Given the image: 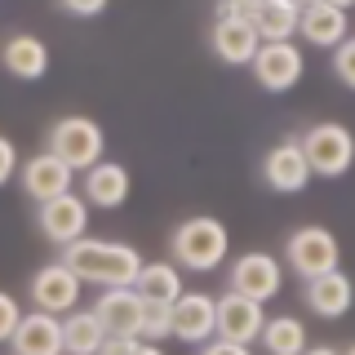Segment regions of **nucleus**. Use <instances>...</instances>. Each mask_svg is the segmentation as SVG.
Returning a JSON list of instances; mask_svg holds the SVG:
<instances>
[{
  "label": "nucleus",
  "instance_id": "1",
  "mask_svg": "<svg viewBox=\"0 0 355 355\" xmlns=\"http://www.w3.org/2000/svg\"><path fill=\"white\" fill-rule=\"evenodd\" d=\"M58 262H67L76 275H80V284H103V288H133L142 275V253L129 249L125 240H76L67 244L58 253Z\"/></svg>",
  "mask_w": 355,
  "mask_h": 355
},
{
  "label": "nucleus",
  "instance_id": "2",
  "mask_svg": "<svg viewBox=\"0 0 355 355\" xmlns=\"http://www.w3.org/2000/svg\"><path fill=\"white\" fill-rule=\"evenodd\" d=\"M169 249H173V262L182 266V271H200V275H205V271H218V266L227 262L231 236H227V227H222L218 218L196 214V218L178 222Z\"/></svg>",
  "mask_w": 355,
  "mask_h": 355
},
{
  "label": "nucleus",
  "instance_id": "3",
  "mask_svg": "<svg viewBox=\"0 0 355 355\" xmlns=\"http://www.w3.org/2000/svg\"><path fill=\"white\" fill-rule=\"evenodd\" d=\"M44 142H49L44 151H53L71 173H89L94 164H103V151H107L103 125L89 120V116H62V120H53V129H49V138H44Z\"/></svg>",
  "mask_w": 355,
  "mask_h": 355
},
{
  "label": "nucleus",
  "instance_id": "4",
  "mask_svg": "<svg viewBox=\"0 0 355 355\" xmlns=\"http://www.w3.org/2000/svg\"><path fill=\"white\" fill-rule=\"evenodd\" d=\"M302 151L315 178H347L355 164V133L338 120H315L302 133Z\"/></svg>",
  "mask_w": 355,
  "mask_h": 355
},
{
  "label": "nucleus",
  "instance_id": "5",
  "mask_svg": "<svg viewBox=\"0 0 355 355\" xmlns=\"http://www.w3.org/2000/svg\"><path fill=\"white\" fill-rule=\"evenodd\" d=\"M284 262L297 280H320L329 271H342V249H338V236L329 227H297L293 236L284 240Z\"/></svg>",
  "mask_w": 355,
  "mask_h": 355
},
{
  "label": "nucleus",
  "instance_id": "6",
  "mask_svg": "<svg viewBox=\"0 0 355 355\" xmlns=\"http://www.w3.org/2000/svg\"><path fill=\"white\" fill-rule=\"evenodd\" d=\"M280 288H284V266L275 253L253 249L231 262V293L249 297V302H271Z\"/></svg>",
  "mask_w": 355,
  "mask_h": 355
},
{
  "label": "nucleus",
  "instance_id": "7",
  "mask_svg": "<svg viewBox=\"0 0 355 355\" xmlns=\"http://www.w3.org/2000/svg\"><path fill=\"white\" fill-rule=\"evenodd\" d=\"M31 293V311H49V315H71L76 302H80V275L67 262H44L27 284Z\"/></svg>",
  "mask_w": 355,
  "mask_h": 355
},
{
  "label": "nucleus",
  "instance_id": "8",
  "mask_svg": "<svg viewBox=\"0 0 355 355\" xmlns=\"http://www.w3.org/2000/svg\"><path fill=\"white\" fill-rule=\"evenodd\" d=\"M36 227H40V236L49 244H58V249L85 240V231H89V200L67 191L58 200H49V205H36Z\"/></svg>",
  "mask_w": 355,
  "mask_h": 355
},
{
  "label": "nucleus",
  "instance_id": "9",
  "mask_svg": "<svg viewBox=\"0 0 355 355\" xmlns=\"http://www.w3.org/2000/svg\"><path fill=\"white\" fill-rule=\"evenodd\" d=\"M311 178L315 173H311V164H306L302 138H284V142H275V147L262 155V182L271 187V191H280V196L306 191Z\"/></svg>",
  "mask_w": 355,
  "mask_h": 355
},
{
  "label": "nucleus",
  "instance_id": "10",
  "mask_svg": "<svg viewBox=\"0 0 355 355\" xmlns=\"http://www.w3.org/2000/svg\"><path fill=\"white\" fill-rule=\"evenodd\" d=\"M266 320L271 315L262 311V302H249V297H240V293H222L218 297V333L214 338L236 342V347H253V342H262Z\"/></svg>",
  "mask_w": 355,
  "mask_h": 355
},
{
  "label": "nucleus",
  "instance_id": "11",
  "mask_svg": "<svg viewBox=\"0 0 355 355\" xmlns=\"http://www.w3.org/2000/svg\"><path fill=\"white\" fill-rule=\"evenodd\" d=\"M297 36H306V44H315V49H338V44L351 36L347 5H342V0H311V5H302Z\"/></svg>",
  "mask_w": 355,
  "mask_h": 355
},
{
  "label": "nucleus",
  "instance_id": "12",
  "mask_svg": "<svg viewBox=\"0 0 355 355\" xmlns=\"http://www.w3.org/2000/svg\"><path fill=\"white\" fill-rule=\"evenodd\" d=\"M302 71H306V58H302V49H297L293 40L262 44L258 58H253V76H258V85L266 89V94H284V89H293L297 80H302Z\"/></svg>",
  "mask_w": 355,
  "mask_h": 355
},
{
  "label": "nucleus",
  "instance_id": "13",
  "mask_svg": "<svg viewBox=\"0 0 355 355\" xmlns=\"http://www.w3.org/2000/svg\"><path fill=\"white\" fill-rule=\"evenodd\" d=\"M218 333V297L209 293H182L173 302V338L191 342V347H205Z\"/></svg>",
  "mask_w": 355,
  "mask_h": 355
},
{
  "label": "nucleus",
  "instance_id": "14",
  "mask_svg": "<svg viewBox=\"0 0 355 355\" xmlns=\"http://www.w3.org/2000/svg\"><path fill=\"white\" fill-rule=\"evenodd\" d=\"M18 178H22V191L36 200V205H49V200L71 191V169L53 151H36L31 160H22Z\"/></svg>",
  "mask_w": 355,
  "mask_h": 355
},
{
  "label": "nucleus",
  "instance_id": "15",
  "mask_svg": "<svg viewBox=\"0 0 355 355\" xmlns=\"http://www.w3.org/2000/svg\"><path fill=\"white\" fill-rule=\"evenodd\" d=\"M142 311H147V302L138 297V288H103V297L94 302V315L103 320L107 338H138Z\"/></svg>",
  "mask_w": 355,
  "mask_h": 355
},
{
  "label": "nucleus",
  "instance_id": "16",
  "mask_svg": "<svg viewBox=\"0 0 355 355\" xmlns=\"http://www.w3.org/2000/svg\"><path fill=\"white\" fill-rule=\"evenodd\" d=\"M14 355H67L62 351V320L49 311H27L14 333Z\"/></svg>",
  "mask_w": 355,
  "mask_h": 355
},
{
  "label": "nucleus",
  "instance_id": "17",
  "mask_svg": "<svg viewBox=\"0 0 355 355\" xmlns=\"http://www.w3.org/2000/svg\"><path fill=\"white\" fill-rule=\"evenodd\" d=\"M0 67L18 80H40L49 71V44L40 36H27V31H14L0 44Z\"/></svg>",
  "mask_w": 355,
  "mask_h": 355
},
{
  "label": "nucleus",
  "instance_id": "18",
  "mask_svg": "<svg viewBox=\"0 0 355 355\" xmlns=\"http://www.w3.org/2000/svg\"><path fill=\"white\" fill-rule=\"evenodd\" d=\"M249 22L262 36V44H284L288 36H297L302 5H293V0H249Z\"/></svg>",
  "mask_w": 355,
  "mask_h": 355
},
{
  "label": "nucleus",
  "instance_id": "19",
  "mask_svg": "<svg viewBox=\"0 0 355 355\" xmlns=\"http://www.w3.org/2000/svg\"><path fill=\"white\" fill-rule=\"evenodd\" d=\"M209 44H214V53L227 67H253V58H258L262 49V36L253 31V22H214V36H209Z\"/></svg>",
  "mask_w": 355,
  "mask_h": 355
},
{
  "label": "nucleus",
  "instance_id": "20",
  "mask_svg": "<svg viewBox=\"0 0 355 355\" xmlns=\"http://www.w3.org/2000/svg\"><path fill=\"white\" fill-rule=\"evenodd\" d=\"M302 297L320 320H342L355 306V284L342 271H329V275H320V280H311L302 288Z\"/></svg>",
  "mask_w": 355,
  "mask_h": 355
},
{
  "label": "nucleus",
  "instance_id": "21",
  "mask_svg": "<svg viewBox=\"0 0 355 355\" xmlns=\"http://www.w3.org/2000/svg\"><path fill=\"white\" fill-rule=\"evenodd\" d=\"M85 200L94 209H120L129 200V169L116 160H103L85 173Z\"/></svg>",
  "mask_w": 355,
  "mask_h": 355
},
{
  "label": "nucleus",
  "instance_id": "22",
  "mask_svg": "<svg viewBox=\"0 0 355 355\" xmlns=\"http://www.w3.org/2000/svg\"><path fill=\"white\" fill-rule=\"evenodd\" d=\"M138 297L147 306H173L182 297V275H178V262H147L138 275Z\"/></svg>",
  "mask_w": 355,
  "mask_h": 355
},
{
  "label": "nucleus",
  "instance_id": "23",
  "mask_svg": "<svg viewBox=\"0 0 355 355\" xmlns=\"http://www.w3.org/2000/svg\"><path fill=\"white\" fill-rule=\"evenodd\" d=\"M103 347H107V329H103V320L94 315V306L71 311V315L62 320V351L67 355H98Z\"/></svg>",
  "mask_w": 355,
  "mask_h": 355
},
{
  "label": "nucleus",
  "instance_id": "24",
  "mask_svg": "<svg viewBox=\"0 0 355 355\" xmlns=\"http://www.w3.org/2000/svg\"><path fill=\"white\" fill-rule=\"evenodd\" d=\"M262 347H266V355H306L311 351L306 324L293 315H271L262 329Z\"/></svg>",
  "mask_w": 355,
  "mask_h": 355
},
{
  "label": "nucleus",
  "instance_id": "25",
  "mask_svg": "<svg viewBox=\"0 0 355 355\" xmlns=\"http://www.w3.org/2000/svg\"><path fill=\"white\" fill-rule=\"evenodd\" d=\"M142 342H164V338H173V306H147L142 311V333H138Z\"/></svg>",
  "mask_w": 355,
  "mask_h": 355
},
{
  "label": "nucleus",
  "instance_id": "26",
  "mask_svg": "<svg viewBox=\"0 0 355 355\" xmlns=\"http://www.w3.org/2000/svg\"><path fill=\"white\" fill-rule=\"evenodd\" d=\"M333 76H338L347 89H355V36H347L333 49Z\"/></svg>",
  "mask_w": 355,
  "mask_h": 355
},
{
  "label": "nucleus",
  "instance_id": "27",
  "mask_svg": "<svg viewBox=\"0 0 355 355\" xmlns=\"http://www.w3.org/2000/svg\"><path fill=\"white\" fill-rule=\"evenodd\" d=\"M22 315H27V311L18 306V297L14 293H0V342H14Z\"/></svg>",
  "mask_w": 355,
  "mask_h": 355
},
{
  "label": "nucleus",
  "instance_id": "28",
  "mask_svg": "<svg viewBox=\"0 0 355 355\" xmlns=\"http://www.w3.org/2000/svg\"><path fill=\"white\" fill-rule=\"evenodd\" d=\"M18 169H22V164H18V147L5 138V133H0V187H5Z\"/></svg>",
  "mask_w": 355,
  "mask_h": 355
},
{
  "label": "nucleus",
  "instance_id": "29",
  "mask_svg": "<svg viewBox=\"0 0 355 355\" xmlns=\"http://www.w3.org/2000/svg\"><path fill=\"white\" fill-rule=\"evenodd\" d=\"M103 0H62V14H71V18H98L103 14Z\"/></svg>",
  "mask_w": 355,
  "mask_h": 355
},
{
  "label": "nucleus",
  "instance_id": "30",
  "mask_svg": "<svg viewBox=\"0 0 355 355\" xmlns=\"http://www.w3.org/2000/svg\"><path fill=\"white\" fill-rule=\"evenodd\" d=\"M200 355H249V347H236V342L214 338V342H205V347H200Z\"/></svg>",
  "mask_w": 355,
  "mask_h": 355
},
{
  "label": "nucleus",
  "instance_id": "31",
  "mask_svg": "<svg viewBox=\"0 0 355 355\" xmlns=\"http://www.w3.org/2000/svg\"><path fill=\"white\" fill-rule=\"evenodd\" d=\"M138 342L142 338H107V347L98 351V355H133V351H138Z\"/></svg>",
  "mask_w": 355,
  "mask_h": 355
},
{
  "label": "nucleus",
  "instance_id": "32",
  "mask_svg": "<svg viewBox=\"0 0 355 355\" xmlns=\"http://www.w3.org/2000/svg\"><path fill=\"white\" fill-rule=\"evenodd\" d=\"M133 355H164L160 347H151V342H138V351H133Z\"/></svg>",
  "mask_w": 355,
  "mask_h": 355
},
{
  "label": "nucleus",
  "instance_id": "33",
  "mask_svg": "<svg viewBox=\"0 0 355 355\" xmlns=\"http://www.w3.org/2000/svg\"><path fill=\"white\" fill-rule=\"evenodd\" d=\"M306 355H342V351H333V347H311Z\"/></svg>",
  "mask_w": 355,
  "mask_h": 355
},
{
  "label": "nucleus",
  "instance_id": "34",
  "mask_svg": "<svg viewBox=\"0 0 355 355\" xmlns=\"http://www.w3.org/2000/svg\"><path fill=\"white\" fill-rule=\"evenodd\" d=\"M342 355H355V342H351V347H347V351H342Z\"/></svg>",
  "mask_w": 355,
  "mask_h": 355
}]
</instances>
